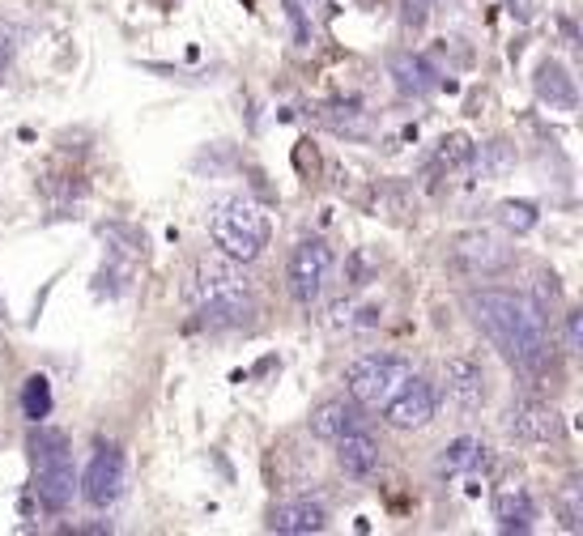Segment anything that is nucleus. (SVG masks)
<instances>
[{
	"label": "nucleus",
	"instance_id": "f257e3e1",
	"mask_svg": "<svg viewBox=\"0 0 583 536\" xmlns=\"http://www.w3.org/2000/svg\"><path fill=\"white\" fill-rule=\"evenodd\" d=\"M477 328L490 337V345L507 358L511 371L520 375H541L549 362V341H545V324L541 311L520 294L507 290H477L469 298Z\"/></svg>",
	"mask_w": 583,
	"mask_h": 536
},
{
	"label": "nucleus",
	"instance_id": "f03ea898",
	"mask_svg": "<svg viewBox=\"0 0 583 536\" xmlns=\"http://www.w3.org/2000/svg\"><path fill=\"white\" fill-rule=\"evenodd\" d=\"M209 234H213V243H218V251L226 260L247 264V260H256L260 251L269 247L273 226H269V213H264L256 200L230 196V200H222V205L213 209Z\"/></svg>",
	"mask_w": 583,
	"mask_h": 536
},
{
	"label": "nucleus",
	"instance_id": "7ed1b4c3",
	"mask_svg": "<svg viewBox=\"0 0 583 536\" xmlns=\"http://www.w3.org/2000/svg\"><path fill=\"white\" fill-rule=\"evenodd\" d=\"M30 456H35V494L43 511H64L77 494V473L69 456V439L60 430H35L30 434Z\"/></svg>",
	"mask_w": 583,
	"mask_h": 536
},
{
	"label": "nucleus",
	"instance_id": "20e7f679",
	"mask_svg": "<svg viewBox=\"0 0 583 536\" xmlns=\"http://www.w3.org/2000/svg\"><path fill=\"white\" fill-rule=\"evenodd\" d=\"M515 264V247L507 239H498L494 230H460L452 247H447V268L469 281H486V277H498L507 273V268Z\"/></svg>",
	"mask_w": 583,
	"mask_h": 536
},
{
	"label": "nucleus",
	"instance_id": "39448f33",
	"mask_svg": "<svg viewBox=\"0 0 583 536\" xmlns=\"http://www.w3.org/2000/svg\"><path fill=\"white\" fill-rule=\"evenodd\" d=\"M413 375V366L396 354H366L345 366V388L349 396L366 409H383L388 400L401 392V383Z\"/></svg>",
	"mask_w": 583,
	"mask_h": 536
},
{
	"label": "nucleus",
	"instance_id": "423d86ee",
	"mask_svg": "<svg viewBox=\"0 0 583 536\" xmlns=\"http://www.w3.org/2000/svg\"><path fill=\"white\" fill-rule=\"evenodd\" d=\"M328 273H332V247L324 239H298L290 251V264H286L294 303L311 311L328 286Z\"/></svg>",
	"mask_w": 583,
	"mask_h": 536
},
{
	"label": "nucleus",
	"instance_id": "0eeeda50",
	"mask_svg": "<svg viewBox=\"0 0 583 536\" xmlns=\"http://www.w3.org/2000/svg\"><path fill=\"white\" fill-rule=\"evenodd\" d=\"M124 481H128L124 451L120 447H98L86 464V473H81V498H86L90 507H111V502L124 494Z\"/></svg>",
	"mask_w": 583,
	"mask_h": 536
},
{
	"label": "nucleus",
	"instance_id": "6e6552de",
	"mask_svg": "<svg viewBox=\"0 0 583 536\" xmlns=\"http://www.w3.org/2000/svg\"><path fill=\"white\" fill-rule=\"evenodd\" d=\"M383 422L392 430H422L435 422V388H430L426 379L409 375L401 383V392H396L388 405H383Z\"/></svg>",
	"mask_w": 583,
	"mask_h": 536
},
{
	"label": "nucleus",
	"instance_id": "1a4fd4ad",
	"mask_svg": "<svg viewBox=\"0 0 583 536\" xmlns=\"http://www.w3.org/2000/svg\"><path fill=\"white\" fill-rule=\"evenodd\" d=\"M562 430V413L541 400H515L507 409V434L515 443H558Z\"/></svg>",
	"mask_w": 583,
	"mask_h": 536
},
{
	"label": "nucleus",
	"instance_id": "9d476101",
	"mask_svg": "<svg viewBox=\"0 0 583 536\" xmlns=\"http://www.w3.org/2000/svg\"><path fill=\"white\" fill-rule=\"evenodd\" d=\"M443 392L456 413H477L486 405V371L477 358H447L443 362Z\"/></svg>",
	"mask_w": 583,
	"mask_h": 536
},
{
	"label": "nucleus",
	"instance_id": "9b49d317",
	"mask_svg": "<svg viewBox=\"0 0 583 536\" xmlns=\"http://www.w3.org/2000/svg\"><path fill=\"white\" fill-rule=\"evenodd\" d=\"M256 294L247 290V286H235V290H226L218 298H209V303H196V315H201V328H213V332H222V328H247L256 320Z\"/></svg>",
	"mask_w": 583,
	"mask_h": 536
},
{
	"label": "nucleus",
	"instance_id": "f8f14e48",
	"mask_svg": "<svg viewBox=\"0 0 583 536\" xmlns=\"http://www.w3.org/2000/svg\"><path fill=\"white\" fill-rule=\"evenodd\" d=\"M269 528L281 536H311L328 528V507L315 498H290L269 511Z\"/></svg>",
	"mask_w": 583,
	"mask_h": 536
},
{
	"label": "nucleus",
	"instance_id": "ddd939ff",
	"mask_svg": "<svg viewBox=\"0 0 583 536\" xmlns=\"http://www.w3.org/2000/svg\"><path fill=\"white\" fill-rule=\"evenodd\" d=\"M532 90H537V98L549 107V111H575L579 107V86L575 77L566 73V64L545 56L537 64V73H532Z\"/></svg>",
	"mask_w": 583,
	"mask_h": 536
},
{
	"label": "nucleus",
	"instance_id": "4468645a",
	"mask_svg": "<svg viewBox=\"0 0 583 536\" xmlns=\"http://www.w3.org/2000/svg\"><path fill=\"white\" fill-rule=\"evenodd\" d=\"M337 464L345 468V477H371L379 468V443L371 430L349 426L337 439Z\"/></svg>",
	"mask_w": 583,
	"mask_h": 536
},
{
	"label": "nucleus",
	"instance_id": "2eb2a0df",
	"mask_svg": "<svg viewBox=\"0 0 583 536\" xmlns=\"http://www.w3.org/2000/svg\"><path fill=\"white\" fill-rule=\"evenodd\" d=\"M473 468H486V443L473 439V434H460V439H452V443H447V447L439 451V460H435V477L452 481V477L473 473Z\"/></svg>",
	"mask_w": 583,
	"mask_h": 536
},
{
	"label": "nucleus",
	"instance_id": "dca6fc26",
	"mask_svg": "<svg viewBox=\"0 0 583 536\" xmlns=\"http://www.w3.org/2000/svg\"><path fill=\"white\" fill-rule=\"evenodd\" d=\"M494 519L503 532H532V519H537V502L524 485H503L494 494Z\"/></svg>",
	"mask_w": 583,
	"mask_h": 536
},
{
	"label": "nucleus",
	"instance_id": "f3484780",
	"mask_svg": "<svg viewBox=\"0 0 583 536\" xmlns=\"http://www.w3.org/2000/svg\"><path fill=\"white\" fill-rule=\"evenodd\" d=\"M235 286H243L235 260H201L196 264V277H192L188 294H192V303H209V298H218V294L235 290Z\"/></svg>",
	"mask_w": 583,
	"mask_h": 536
},
{
	"label": "nucleus",
	"instance_id": "a211bd4d",
	"mask_svg": "<svg viewBox=\"0 0 583 536\" xmlns=\"http://www.w3.org/2000/svg\"><path fill=\"white\" fill-rule=\"evenodd\" d=\"M388 73H392L396 90H401L405 98H422L426 90H435V69H430L422 56H413V52H392L388 56Z\"/></svg>",
	"mask_w": 583,
	"mask_h": 536
},
{
	"label": "nucleus",
	"instance_id": "6ab92c4d",
	"mask_svg": "<svg viewBox=\"0 0 583 536\" xmlns=\"http://www.w3.org/2000/svg\"><path fill=\"white\" fill-rule=\"evenodd\" d=\"M349 426H358V409L345 405V400H324V405L311 413V434L320 443H337Z\"/></svg>",
	"mask_w": 583,
	"mask_h": 536
},
{
	"label": "nucleus",
	"instance_id": "aec40b11",
	"mask_svg": "<svg viewBox=\"0 0 583 536\" xmlns=\"http://www.w3.org/2000/svg\"><path fill=\"white\" fill-rule=\"evenodd\" d=\"M477 166V179H507L515 171V145L507 137H494L486 145H473V158Z\"/></svg>",
	"mask_w": 583,
	"mask_h": 536
},
{
	"label": "nucleus",
	"instance_id": "412c9836",
	"mask_svg": "<svg viewBox=\"0 0 583 536\" xmlns=\"http://www.w3.org/2000/svg\"><path fill=\"white\" fill-rule=\"evenodd\" d=\"M22 413L30 417V422H43L47 413H52V383H47V375H30L22 383Z\"/></svg>",
	"mask_w": 583,
	"mask_h": 536
},
{
	"label": "nucleus",
	"instance_id": "4be33fe9",
	"mask_svg": "<svg viewBox=\"0 0 583 536\" xmlns=\"http://www.w3.org/2000/svg\"><path fill=\"white\" fill-rule=\"evenodd\" d=\"M315 120H320L324 128H332V132H341V137H366V132H371L358 107H320L315 111Z\"/></svg>",
	"mask_w": 583,
	"mask_h": 536
},
{
	"label": "nucleus",
	"instance_id": "5701e85b",
	"mask_svg": "<svg viewBox=\"0 0 583 536\" xmlns=\"http://www.w3.org/2000/svg\"><path fill=\"white\" fill-rule=\"evenodd\" d=\"M537 222H541V213H537L532 200H503V205H498V226L511 230V234L537 230Z\"/></svg>",
	"mask_w": 583,
	"mask_h": 536
},
{
	"label": "nucleus",
	"instance_id": "b1692460",
	"mask_svg": "<svg viewBox=\"0 0 583 536\" xmlns=\"http://www.w3.org/2000/svg\"><path fill=\"white\" fill-rule=\"evenodd\" d=\"M558 519L566 532H579L583 528V485L579 481H566L562 494H558Z\"/></svg>",
	"mask_w": 583,
	"mask_h": 536
},
{
	"label": "nucleus",
	"instance_id": "393cba45",
	"mask_svg": "<svg viewBox=\"0 0 583 536\" xmlns=\"http://www.w3.org/2000/svg\"><path fill=\"white\" fill-rule=\"evenodd\" d=\"M473 158V141L464 137V132H452V137H443L439 149H435V166H447V171H456Z\"/></svg>",
	"mask_w": 583,
	"mask_h": 536
},
{
	"label": "nucleus",
	"instance_id": "a878e982",
	"mask_svg": "<svg viewBox=\"0 0 583 536\" xmlns=\"http://www.w3.org/2000/svg\"><path fill=\"white\" fill-rule=\"evenodd\" d=\"M371 251H354V256H349V286H366V281H371Z\"/></svg>",
	"mask_w": 583,
	"mask_h": 536
},
{
	"label": "nucleus",
	"instance_id": "bb28decb",
	"mask_svg": "<svg viewBox=\"0 0 583 536\" xmlns=\"http://www.w3.org/2000/svg\"><path fill=\"white\" fill-rule=\"evenodd\" d=\"M558 294H562V290H558V277H554V273H541V277H537V311H549V307H554Z\"/></svg>",
	"mask_w": 583,
	"mask_h": 536
},
{
	"label": "nucleus",
	"instance_id": "cd10ccee",
	"mask_svg": "<svg viewBox=\"0 0 583 536\" xmlns=\"http://www.w3.org/2000/svg\"><path fill=\"white\" fill-rule=\"evenodd\" d=\"M566 349H571V354L583 349V311L579 307L566 311Z\"/></svg>",
	"mask_w": 583,
	"mask_h": 536
},
{
	"label": "nucleus",
	"instance_id": "c85d7f7f",
	"mask_svg": "<svg viewBox=\"0 0 583 536\" xmlns=\"http://www.w3.org/2000/svg\"><path fill=\"white\" fill-rule=\"evenodd\" d=\"M439 0H405V22H413V26H422L426 22V13L435 9Z\"/></svg>",
	"mask_w": 583,
	"mask_h": 536
},
{
	"label": "nucleus",
	"instance_id": "c756f323",
	"mask_svg": "<svg viewBox=\"0 0 583 536\" xmlns=\"http://www.w3.org/2000/svg\"><path fill=\"white\" fill-rule=\"evenodd\" d=\"M515 22H532V0H503Z\"/></svg>",
	"mask_w": 583,
	"mask_h": 536
},
{
	"label": "nucleus",
	"instance_id": "7c9ffc66",
	"mask_svg": "<svg viewBox=\"0 0 583 536\" xmlns=\"http://www.w3.org/2000/svg\"><path fill=\"white\" fill-rule=\"evenodd\" d=\"M5 315H9V311H5V303H0V320H5Z\"/></svg>",
	"mask_w": 583,
	"mask_h": 536
}]
</instances>
